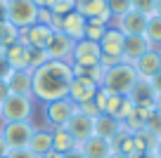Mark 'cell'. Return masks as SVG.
<instances>
[{
	"label": "cell",
	"instance_id": "cell-35",
	"mask_svg": "<svg viewBox=\"0 0 161 158\" xmlns=\"http://www.w3.org/2000/svg\"><path fill=\"white\" fill-rule=\"evenodd\" d=\"M76 111H78V113H83V116H88V118H92V120H95L97 116H100V109H97V106H95V102L76 104Z\"/></svg>",
	"mask_w": 161,
	"mask_h": 158
},
{
	"label": "cell",
	"instance_id": "cell-39",
	"mask_svg": "<svg viewBox=\"0 0 161 158\" xmlns=\"http://www.w3.org/2000/svg\"><path fill=\"white\" fill-rule=\"evenodd\" d=\"M10 97V87H7V80H0V104Z\"/></svg>",
	"mask_w": 161,
	"mask_h": 158
},
{
	"label": "cell",
	"instance_id": "cell-7",
	"mask_svg": "<svg viewBox=\"0 0 161 158\" xmlns=\"http://www.w3.org/2000/svg\"><path fill=\"white\" fill-rule=\"evenodd\" d=\"M76 113V104L69 97L64 99H55V102L43 104V118L50 128H64L66 120Z\"/></svg>",
	"mask_w": 161,
	"mask_h": 158
},
{
	"label": "cell",
	"instance_id": "cell-44",
	"mask_svg": "<svg viewBox=\"0 0 161 158\" xmlns=\"http://www.w3.org/2000/svg\"><path fill=\"white\" fill-rule=\"evenodd\" d=\"M137 158H156V156H154V151H147V153H140Z\"/></svg>",
	"mask_w": 161,
	"mask_h": 158
},
{
	"label": "cell",
	"instance_id": "cell-8",
	"mask_svg": "<svg viewBox=\"0 0 161 158\" xmlns=\"http://www.w3.org/2000/svg\"><path fill=\"white\" fill-rule=\"evenodd\" d=\"M69 61L74 66H80V69H90V66H97L102 61V52H100V45L92 43V40H76L74 50H71V57Z\"/></svg>",
	"mask_w": 161,
	"mask_h": 158
},
{
	"label": "cell",
	"instance_id": "cell-20",
	"mask_svg": "<svg viewBox=\"0 0 161 158\" xmlns=\"http://www.w3.org/2000/svg\"><path fill=\"white\" fill-rule=\"evenodd\" d=\"M128 99H130L135 106H154L156 92H154V87H152L149 80L137 78V83L133 85V90L128 92Z\"/></svg>",
	"mask_w": 161,
	"mask_h": 158
},
{
	"label": "cell",
	"instance_id": "cell-19",
	"mask_svg": "<svg viewBox=\"0 0 161 158\" xmlns=\"http://www.w3.org/2000/svg\"><path fill=\"white\" fill-rule=\"evenodd\" d=\"M76 149H80V153L86 158H109L111 156V144L107 142V139L97 137V134L88 137L86 142L76 144Z\"/></svg>",
	"mask_w": 161,
	"mask_h": 158
},
{
	"label": "cell",
	"instance_id": "cell-12",
	"mask_svg": "<svg viewBox=\"0 0 161 158\" xmlns=\"http://www.w3.org/2000/svg\"><path fill=\"white\" fill-rule=\"evenodd\" d=\"M147 19H149V17L130 10V12H126L123 17H119V19H114V21H116V29H119L123 35H145Z\"/></svg>",
	"mask_w": 161,
	"mask_h": 158
},
{
	"label": "cell",
	"instance_id": "cell-30",
	"mask_svg": "<svg viewBox=\"0 0 161 158\" xmlns=\"http://www.w3.org/2000/svg\"><path fill=\"white\" fill-rule=\"evenodd\" d=\"M26 61H29V69H31V71H36L38 66H43L45 61H50V57H47L45 50L29 47V50H26Z\"/></svg>",
	"mask_w": 161,
	"mask_h": 158
},
{
	"label": "cell",
	"instance_id": "cell-38",
	"mask_svg": "<svg viewBox=\"0 0 161 158\" xmlns=\"http://www.w3.org/2000/svg\"><path fill=\"white\" fill-rule=\"evenodd\" d=\"M5 158H33L26 149H14V151H7V156Z\"/></svg>",
	"mask_w": 161,
	"mask_h": 158
},
{
	"label": "cell",
	"instance_id": "cell-27",
	"mask_svg": "<svg viewBox=\"0 0 161 158\" xmlns=\"http://www.w3.org/2000/svg\"><path fill=\"white\" fill-rule=\"evenodd\" d=\"M145 38L152 47H159L161 50V17L152 14L147 19V29H145Z\"/></svg>",
	"mask_w": 161,
	"mask_h": 158
},
{
	"label": "cell",
	"instance_id": "cell-3",
	"mask_svg": "<svg viewBox=\"0 0 161 158\" xmlns=\"http://www.w3.org/2000/svg\"><path fill=\"white\" fill-rule=\"evenodd\" d=\"M36 99L21 97V94H10L0 104V123H24L33 118Z\"/></svg>",
	"mask_w": 161,
	"mask_h": 158
},
{
	"label": "cell",
	"instance_id": "cell-34",
	"mask_svg": "<svg viewBox=\"0 0 161 158\" xmlns=\"http://www.w3.org/2000/svg\"><path fill=\"white\" fill-rule=\"evenodd\" d=\"M71 10H74V0H57L55 5L50 7V12H52V14H57V17L69 14Z\"/></svg>",
	"mask_w": 161,
	"mask_h": 158
},
{
	"label": "cell",
	"instance_id": "cell-24",
	"mask_svg": "<svg viewBox=\"0 0 161 158\" xmlns=\"http://www.w3.org/2000/svg\"><path fill=\"white\" fill-rule=\"evenodd\" d=\"M26 45H21V43H14V45H10V47H5L3 50V55H5V59H7V64L12 66V71H19V69H29V61H26Z\"/></svg>",
	"mask_w": 161,
	"mask_h": 158
},
{
	"label": "cell",
	"instance_id": "cell-46",
	"mask_svg": "<svg viewBox=\"0 0 161 158\" xmlns=\"http://www.w3.org/2000/svg\"><path fill=\"white\" fill-rule=\"evenodd\" d=\"M109 158H128V156H123V153H116V151H111V156Z\"/></svg>",
	"mask_w": 161,
	"mask_h": 158
},
{
	"label": "cell",
	"instance_id": "cell-11",
	"mask_svg": "<svg viewBox=\"0 0 161 158\" xmlns=\"http://www.w3.org/2000/svg\"><path fill=\"white\" fill-rule=\"evenodd\" d=\"M133 109H135V104L128 99V94H107V104H104V111L102 113H107V116H111V118H116V120H123L128 118V116L133 113Z\"/></svg>",
	"mask_w": 161,
	"mask_h": 158
},
{
	"label": "cell",
	"instance_id": "cell-2",
	"mask_svg": "<svg viewBox=\"0 0 161 158\" xmlns=\"http://www.w3.org/2000/svg\"><path fill=\"white\" fill-rule=\"evenodd\" d=\"M135 83H137L135 66L128 64V61H119V64L104 69V78H102L100 87H104L111 94H128Z\"/></svg>",
	"mask_w": 161,
	"mask_h": 158
},
{
	"label": "cell",
	"instance_id": "cell-31",
	"mask_svg": "<svg viewBox=\"0 0 161 158\" xmlns=\"http://www.w3.org/2000/svg\"><path fill=\"white\" fill-rule=\"evenodd\" d=\"M107 7H109L111 19H119V17L133 10V0H107Z\"/></svg>",
	"mask_w": 161,
	"mask_h": 158
},
{
	"label": "cell",
	"instance_id": "cell-45",
	"mask_svg": "<svg viewBox=\"0 0 161 158\" xmlns=\"http://www.w3.org/2000/svg\"><path fill=\"white\" fill-rule=\"evenodd\" d=\"M156 17H161V0H156V10H154Z\"/></svg>",
	"mask_w": 161,
	"mask_h": 158
},
{
	"label": "cell",
	"instance_id": "cell-40",
	"mask_svg": "<svg viewBox=\"0 0 161 158\" xmlns=\"http://www.w3.org/2000/svg\"><path fill=\"white\" fill-rule=\"evenodd\" d=\"M7 3H10V0H0V24L7 21Z\"/></svg>",
	"mask_w": 161,
	"mask_h": 158
},
{
	"label": "cell",
	"instance_id": "cell-1",
	"mask_svg": "<svg viewBox=\"0 0 161 158\" xmlns=\"http://www.w3.org/2000/svg\"><path fill=\"white\" fill-rule=\"evenodd\" d=\"M74 80L71 61L50 59L33 71V99L47 104L69 97V85Z\"/></svg>",
	"mask_w": 161,
	"mask_h": 158
},
{
	"label": "cell",
	"instance_id": "cell-10",
	"mask_svg": "<svg viewBox=\"0 0 161 158\" xmlns=\"http://www.w3.org/2000/svg\"><path fill=\"white\" fill-rule=\"evenodd\" d=\"M97 90H100V85H95L90 78H86V76H74V80H71V85H69V99L74 104L92 102Z\"/></svg>",
	"mask_w": 161,
	"mask_h": 158
},
{
	"label": "cell",
	"instance_id": "cell-18",
	"mask_svg": "<svg viewBox=\"0 0 161 158\" xmlns=\"http://www.w3.org/2000/svg\"><path fill=\"white\" fill-rule=\"evenodd\" d=\"M71 50H74V40H71L69 35H64L62 31H55V35H52L50 45L45 47V52H47V57H50V59L69 61Z\"/></svg>",
	"mask_w": 161,
	"mask_h": 158
},
{
	"label": "cell",
	"instance_id": "cell-5",
	"mask_svg": "<svg viewBox=\"0 0 161 158\" xmlns=\"http://www.w3.org/2000/svg\"><path fill=\"white\" fill-rule=\"evenodd\" d=\"M123 38H126V35L121 33L116 26H109V29L104 31L102 40L97 43L100 45V52H102V61L100 64L104 66V69L123 61Z\"/></svg>",
	"mask_w": 161,
	"mask_h": 158
},
{
	"label": "cell",
	"instance_id": "cell-41",
	"mask_svg": "<svg viewBox=\"0 0 161 158\" xmlns=\"http://www.w3.org/2000/svg\"><path fill=\"white\" fill-rule=\"evenodd\" d=\"M62 158H86L83 153H80V149H71V151L62 153Z\"/></svg>",
	"mask_w": 161,
	"mask_h": 158
},
{
	"label": "cell",
	"instance_id": "cell-43",
	"mask_svg": "<svg viewBox=\"0 0 161 158\" xmlns=\"http://www.w3.org/2000/svg\"><path fill=\"white\" fill-rule=\"evenodd\" d=\"M154 156H156V158H161V139L156 142V146H154Z\"/></svg>",
	"mask_w": 161,
	"mask_h": 158
},
{
	"label": "cell",
	"instance_id": "cell-17",
	"mask_svg": "<svg viewBox=\"0 0 161 158\" xmlns=\"http://www.w3.org/2000/svg\"><path fill=\"white\" fill-rule=\"evenodd\" d=\"M26 151L33 158H45L52 151V132L50 128H36V132L31 134V142L26 146Z\"/></svg>",
	"mask_w": 161,
	"mask_h": 158
},
{
	"label": "cell",
	"instance_id": "cell-36",
	"mask_svg": "<svg viewBox=\"0 0 161 158\" xmlns=\"http://www.w3.org/2000/svg\"><path fill=\"white\" fill-rule=\"evenodd\" d=\"M12 76V66L7 64L5 55H3V50H0V80H7Z\"/></svg>",
	"mask_w": 161,
	"mask_h": 158
},
{
	"label": "cell",
	"instance_id": "cell-9",
	"mask_svg": "<svg viewBox=\"0 0 161 158\" xmlns=\"http://www.w3.org/2000/svg\"><path fill=\"white\" fill-rule=\"evenodd\" d=\"M52 35H55V29L45 24H33L29 29L19 31V43L26 45V47H36V50H45L50 45Z\"/></svg>",
	"mask_w": 161,
	"mask_h": 158
},
{
	"label": "cell",
	"instance_id": "cell-14",
	"mask_svg": "<svg viewBox=\"0 0 161 158\" xmlns=\"http://www.w3.org/2000/svg\"><path fill=\"white\" fill-rule=\"evenodd\" d=\"M7 87H10V94L33 97V71L31 69L12 71V76L7 78Z\"/></svg>",
	"mask_w": 161,
	"mask_h": 158
},
{
	"label": "cell",
	"instance_id": "cell-28",
	"mask_svg": "<svg viewBox=\"0 0 161 158\" xmlns=\"http://www.w3.org/2000/svg\"><path fill=\"white\" fill-rule=\"evenodd\" d=\"M19 43V29L17 26H12L10 21H3L0 24V50L10 47V45Z\"/></svg>",
	"mask_w": 161,
	"mask_h": 158
},
{
	"label": "cell",
	"instance_id": "cell-13",
	"mask_svg": "<svg viewBox=\"0 0 161 158\" xmlns=\"http://www.w3.org/2000/svg\"><path fill=\"white\" fill-rule=\"evenodd\" d=\"M86 24H88V19H83L76 10H71L69 14L59 17L57 31H62L64 35H69V38L76 43V40H83V35H86Z\"/></svg>",
	"mask_w": 161,
	"mask_h": 158
},
{
	"label": "cell",
	"instance_id": "cell-32",
	"mask_svg": "<svg viewBox=\"0 0 161 158\" xmlns=\"http://www.w3.org/2000/svg\"><path fill=\"white\" fill-rule=\"evenodd\" d=\"M145 130L152 132L156 139H161V111L154 109V113H152L149 118H147V123H145Z\"/></svg>",
	"mask_w": 161,
	"mask_h": 158
},
{
	"label": "cell",
	"instance_id": "cell-4",
	"mask_svg": "<svg viewBox=\"0 0 161 158\" xmlns=\"http://www.w3.org/2000/svg\"><path fill=\"white\" fill-rule=\"evenodd\" d=\"M33 132H36V125L31 120H24V123H0V142H5V146L10 151L26 149Z\"/></svg>",
	"mask_w": 161,
	"mask_h": 158
},
{
	"label": "cell",
	"instance_id": "cell-23",
	"mask_svg": "<svg viewBox=\"0 0 161 158\" xmlns=\"http://www.w3.org/2000/svg\"><path fill=\"white\" fill-rule=\"evenodd\" d=\"M74 10L83 19H95V17H111L107 0H74Z\"/></svg>",
	"mask_w": 161,
	"mask_h": 158
},
{
	"label": "cell",
	"instance_id": "cell-47",
	"mask_svg": "<svg viewBox=\"0 0 161 158\" xmlns=\"http://www.w3.org/2000/svg\"><path fill=\"white\" fill-rule=\"evenodd\" d=\"M55 3H57V0H45V7H47V10H50V7L55 5Z\"/></svg>",
	"mask_w": 161,
	"mask_h": 158
},
{
	"label": "cell",
	"instance_id": "cell-22",
	"mask_svg": "<svg viewBox=\"0 0 161 158\" xmlns=\"http://www.w3.org/2000/svg\"><path fill=\"white\" fill-rule=\"evenodd\" d=\"M123 130V125H121V120L111 118V116L107 113H100L95 120H92V134H97V137L107 139V142H111V139L116 137V134Z\"/></svg>",
	"mask_w": 161,
	"mask_h": 158
},
{
	"label": "cell",
	"instance_id": "cell-37",
	"mask_svg": "<svg viewBox=\"0 0 161 158\" xmlns=\"http://www.w3.org/2000/svg\"><path fill=\"white\" fill-rule=\"evenodd\" d=\"M149 83H152V87H154L156 97H161V71H156V73L152 76V78H149Z\"/></svg>",
	"mask_w": 161,
	"mask_h": 158
},
{
	"label": "cell",
	"instance_id": "cell-21",
	"mask_svg": "<svg viewBox=\"0 0 161 158\" xmlns=\"http://www.w3.org/2000/svg\"><path fill=\"white\" fill-rule=\"evenodd\" d=\"M149 47L152 45L147 43L145 35H126V38H123V61L135 64Z\"/></svg>",
	"mask_w": 161,
	"mask_h": 158
},
{
	"label": "cell",
	"instance_id": "cell-15",
	"mask_svg": "<svg viewBox=\"0 0 161 158\" xmlns=\"http://www.w3.org/2000/svg\"><path fill=\"white\" fill-rule=\"evenodd\" d=\"M133 66H135V71H137V78L149 80L156 71H161V50L159 47H149Z\"/></svg>",
	"mask_w": 161,
	"mask_h": 158
},
{
	"label": "cell",
	"instance_id": "cell-33",
	"mask_svg": "<svg viewBox=\"0 0 161 158\" xmlns=\"http://www.w3.org/2000/svg\"><path fill=\"white\" fill-rule=\"evenodd\" d=\"M133 10L145 17H152L156 10V0H133Z\"/></svg>",
	"mask_w": 161,
	"mask_h": 158
},
{
	"label": "cell",
	"instance_id": "cell-16",
	"mask_svg": "<svg viewBox=\"0 0 161 158\" xmlns=\"http://www.w3.org/2000/svg\"><path fill=\"white\" fill-rule=\"evenodd\" d=\"M64 130L76 139V144H80V142H86L88 137H92V118H88V116L76 111V113L66 120Z\"/></svg>",
	"mask_w": 161,
	"mask_h": 158
},
{
	"label": "cell",
	"instance_id": "cell-26",
	"mask_svg": "<svg viewBox=\"0 0 161 158\" xmlns=\"http://www.w3.org/2000/svg\"><path fill=\"white\" fill-rule=\"evenodd\" d=\"M133 142H135V158H137L140 153L154 151V146H156L159 139H156L152 132H147V130H140V132H133Z\"/></svg>",
	"mask_w": 161,
	"mask_h": 158
},
{
	"label": "cell",
	"instance_id": "cell-29",
	"mask_svg": "<svg viewBox=\"0 0 161 158\" xmlns=\"http://www.w3.org/2000/svg\"><path fill=\"white\" fill-rule=\"evenodd\" d=\"M107 29H109V26L102 24V21H97V19H88V24H86V35H83V38H86V40H92V43H100Z\"/></svg>",
	"mask_w": 161,
	"mask_h": 158
},
{
	"label": "cell",
	"instance_id": "cell-6",
	"mask_svg": "<svg viewBox=\"0 0 161 158\" xmlns=\"http://www.w3.org/2000/svg\"><path fill=\"white\" fill-rule=\"evenodd\" d=\"M38 10L33 0H10L7 3V21L17 29H29V26L38 24Z\"/></svg>",
	"mask_w": 161,
	"mask_h": 158
},
{
	"label": "cell",
	"instance_id": "cell-42",
	"mask_svg": "<svg viewBox=\"0 0 161 158\" xmlns=\"http://www.w3.org/2000/svg\"><path fill=\"white\" fill-rule=\"evenodd\" d=\"M7 151H10V149L5 146V142H0V158H5V156H7Z\"/></svg>",
	"mask_w": 161,
	"mask_h": 158
},
{
	"label": "cell",
	"instance_id": "cell-25",
	"mask_svg": "<svg viewBox=\"0 0 161 158\" xmlns=\"http://www.w3.org/2000/svg\"><path fill=\"white\" fill-rule=\"evenodd\" d=\"M50 132H52V151L66 153V151H71V149H76V139L71 137L64 128H50Z\"/></svg>",
	"mask_w": 161,
	"mask_h": 158
}]
</instances>
